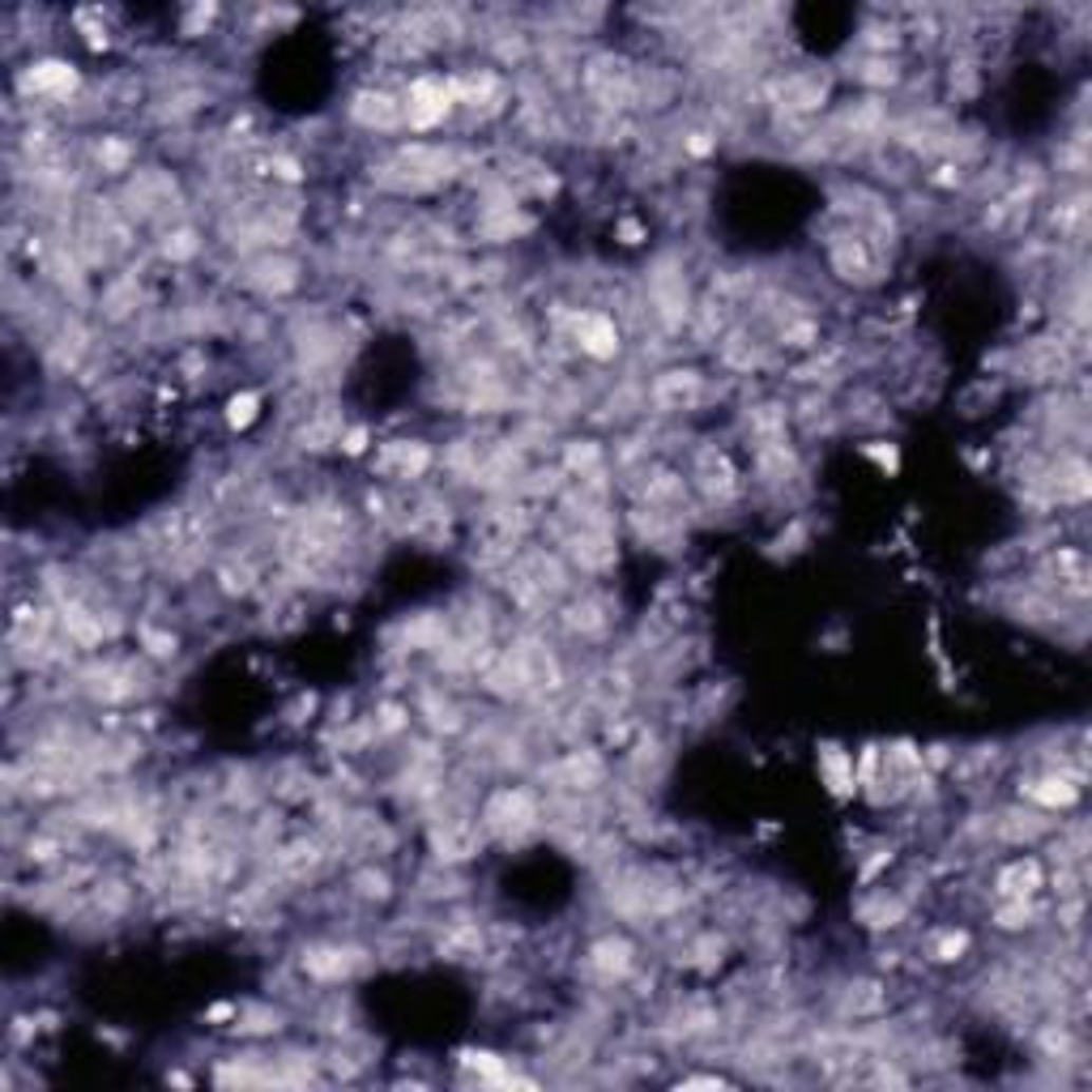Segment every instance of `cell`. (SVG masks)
Returning a JSON list of instances; mask_svg holds the SVG:
<instances>
[{
  "instance_id": "6da1fadb",
  "label": "cell",
  "mask_w": 1092,
  "mask_h": 1092,
  "mask_svg": "<svg viewBox=\"0 0 1092 1092\" xmlns=\"http://www.w3.org/2000/svg\"><path fill=\"white\" fill-rule=\"evenodd\" d=\"M453 81L445 77H418L410 90H406V102L401 112L410 120V129H435L449 112H453Z\"/></svg>"
},
{
  "instance_id": "7a4b0ae2",
  "label": "cell",
  "mask_w": 1092,
  "mask_h": 1092,
  "mask_svg": "<svg viewBox=\"0 0 1092 1092\" xmlns=\"http://www.w3.org/2000/svg\"><path fill=\"white\" fill-rule=\"evenodd\" d=\"M18 86L26 94H69V90H77V69L69 60H35L18 77Z\"/></svg>"
},
{
  "instance_id": "3957f363",
  "label": "cell",
  "mask_w": 1092,
  "mask_h": 1092,
  "mask_svg": "<svg viewBox=\"0 0 1092 1092\" xmlns=\"http://www.w3.org/2000/svg\"><path fill=\"white\" fill-rule=\"evenodd\" d=\"M577 342L594 359H615L619 355V330H615V320L602 316V312H585L577 320Z\"/></svg>"
},
{
  "instance_id": "277c9868",
  "label": "cell",
  "mask_w": 1092,
  "mask_h": 1092,
  "mask_svg": "<svg viewBox=\"0 0 1092 1092\" xmlns=\"http://www.w3.org/2000/svg\"><path fill=\"white\" fill-rule=\"evenodd\" d=\"M820 773H824V782H828V790H832L836 798H849V794L858 790L853 755H849V751H841V747H832V742L820 751Z\"/></svg>"
},
{
  "instance_id": "5b68a950",
  "label": "cell",
  "mask_w": 1092,
  "mask_h": 1092,
  "mask_svg": "<svg viewBox=\"0 0 1092 1092\" xmlns=\"http://www.w3.org/2000/svg\"><path fill=\"white\" fill-rule=\"evenodd\" d=\"M1037 888H1041V866H1037L1033 858L1012 862L1003 876H999V897H1008V901H1024V897H1033Z\"/></svg>"
},
{
  "instance_id": "8992f818",
  "label": "cell",
  "mask_w": 1092,
  "mask_h": 1092,
  "mask_svg": "<svg viewBox=\"0 0 1092 1092\" xmlns=\"http://www.w3.org/2000/svg\"><path fill=\"white\" fill-rule=\"evenodd\" d=\"M355 116L359 120H368V125H380V129H389V125H397L406 112H401V102H393L389 94H363L359 98V107H355Z\"/></svg>"
},
{
  "instance_id": "52a82bcc",
  "label": "cell",
  "mask_w": 1092,
  "mask_h": 1092,
  "mask_svg": "<svg viewBox=\"0 0 1092 1092\" xmlns=\"http://www.w3.org/2000/svg\"><path fill=\"white\" fill-rule=\"evenodd\" d=\"M1037 803H1046V807H1071L1075 798H1079V790L1071 786V782H1062V777H1046V782H1033V790H1029Z\"/></svg>"
},
{
  "instance_id": "ba28073f",
  "label": "cell",
  "mask_w": 1092,
  "mask_h": 1092,
  "mask_svg": "<svg viewBox=\"0 0 1092 1092\" xmlns=\"http://www.w3.org/2000/svg\"><path fill=\"white\" fill-rule=\"evenodd\" d=\"M257 393H240V397H231V406H227V418H231V427H248L252 418H257Z\"/></svg>"
},
{
  "instance_id": "9c48e42d",
  "label": "cell",
  "mask_w": 1092,
  "mask_h": 1092,
  "mask_svg": "<svg viewBox=\"0 0 1092 1092\" xmlns=\"http://www.w3.org/2000/svg\"><path fill=\"white\" fill-rule=\"evenodd\" d=\"M964 947H968V935H943V939H939V952H935V956H939V960H956V956H960Z\"/></svg>"
}]
</instances>
